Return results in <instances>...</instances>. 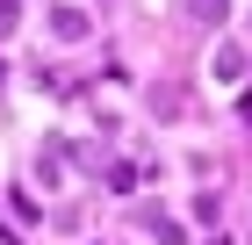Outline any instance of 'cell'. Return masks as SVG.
Masks as SVG:
<instances>
[{"label":"cell","instance_id":"6da1fadb","mask_svg":"<svg viewBox=\"0 0 252 245\" xmlns=\"http://www.w3.org/2000/svg\"><path fill=\"white\" fill-rule=\"evenodd\" d=\"M188 7H194V15H223V0H188Z\"/></svg>","mask_w":252,"mask_h":245}]
</instances>
